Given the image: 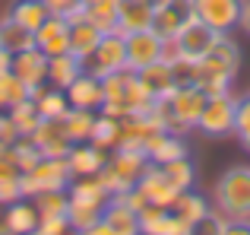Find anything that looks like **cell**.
<instances>
[{"label": "cell", "mask_w": 250, "mask_h": 235, "mask_svg": "<svg viewBox=\"0 0 250 235\" xmlns=\"http://www.w3.org/2000/svg\"><path fill=\"white\" fill-rule=\"evenodd\" d=\"M206 99H209V95L203 93L200 86H177L174 93L165 99L168 102V115H171V134L184 137L190 127H196Z\"/></svg>", "instance_id": "5b68a950"}, {"label": "cell", "mask_w": 250, "mask_h": 235, "mask_svg": "<svg viewBox=\"0 0 250 235\" xmlns=\"http://www.w3.org/2000/svg\"><path fill=\"white\" fill-rule=\"evenodd\" d=\"M136 191L146 197V204H155V207H171L174 197L181 194L168 181V175L162 172V165H152V162H149V168L143 172V178L136 181Z\"/></svg>", "instance_id": "2e32d148"}, {"label": "cell", "mask_w": 250, "mask_h": 235, "mask_svg": "<svg viewBox=\"0 0 250 235\" xmlns=\"http://www.w3.org/2000/svg\"><path fill=\"white\" fill-rule=\"evenodd\" d=\"M95 118L98 112H89V108H70L63 115V127H67L70 140L73 143H85L92 140V127H95Z\"/></svg>", "instance_id": "f546056e"}, {"label": "cell", "mask_w": 250, "mask_h": 235, "mask_svg": "<svg viewBox=\"0 0 250 235\" xmlns=\"http://www.w3.org/2000/svg\"><path fill=\"white\" fill-rule=\"evenodd\" d=\"M0 48L10 51V54L29 51V48H35V32L25 29L22 23H16V19L6 13V16L0 19Z\"/></svg>", "instance_id": "484cf974"}, {"label": "cell", "mask_w": 250, "mask_h": 235, "mask_svg": "<svg viewBox=\"0 0 250 235\" xmlns=\"http://www.w3.org/2000/svg\"><path fill=\"white\" fill-rule=\"evenodd\" d=\"M22 197H38V194H51V191H67L73 175H70L67 159H51L42 156L29 172H22Z\"/></svg>", "instance_id": "277c9868"}, {"label": "cell", "mask_w": 250, "mask_h": 235, "mask_svg": "<svg viewBox=\"0 0 250 235\" xmlns=\"http://www.w3.org/2000/svg\"><path fill=\"white\" fill-rule=\"evenodd\" d=\"M117 3L121 0H98V3H80V16L89 19L102 35L108 32H117Z\"/></svg>", "instance_id": "83f0119b"}, {"label": "cell", "mask_w": 250, "mask_h": 235, "mask_svg": "<svg viewBox=\"0 0 250 235\" xmlns=\"http://www.w3.org/2000/svg\"><path fill=\"white\" fill-rule=\"evenodd\" d=\"M146 156L152 165H165V162L184 159L187 156V143L181 134H171V130H155L146 143Z\"/></svg>", "instance_id": "d6986e66"}, {"label": "cell", "mask_w": 250, "mask_h": 235, "mask_svg": "<svg viewBox=\"0 0 250 235\" xmlns=\"http://www.w3.org/2000/svg\"><path fill=\"white\" fill-rule=\"evenodd\" d=\"M80 3H83V6H85V3H98V0H80Z\"/></svg>", "instance_id": "f907efd6"}, {"label": "cell", "mask_w": 250, "mask_h": 235, "mask_svg": "<svg viewBox=\"0 0 250 235\" xmlns=\"http://www.w3.org/2000/svg\"><path fill=\"white\" fill-rule=\"evenodd\" d=\"M171 210H174L177 216L184 219V223H190V226H193L196 219H203V216H206L209 210H212V207H209V200L203 197V194H196L193 188H190V191H181V194L174 197V204H171Z\"/></svg>", "instance_id": "f1b7e54d"}, {"label": "cell", "mask_w": 250, "mask_h": 235, "mask_svg": "<svg viewBox=\"0 0 250 235\" xmlns=\"http://www.w3.org/2000/svg\"><path fill=\"white\" fill-rule=\"evenodd\" d=\"M193 19V0H159L152 6V32L162 42H174Z\"/></svg>", "instance_id": "52a82bcc"}, {"label": "cell", "mask_w": 250, "mask_h": 235, "mask_svg": "<svg viewBox=\"0 0 250 235\" xmlns=\"http://www.w3.org/2000/svg\"><path fill=\"white\" fill-rule=\"evenodd\" d=\"M35 48H42L48 57L67 54L70 51V19L51 13V16L35 29Z\"/></svg>", "instance_id": "5bb4252c"}, {"label": "cell", "mask_w": 250, "mask_h": 235, "mask_svg": "<svg viewBox=\"0 0 250 235\" xmlns=\"http://www.w3.org/2000/svg\"><path fill=\"white\" fill-rule=\"evenodd\" d=\"M38 223H42V216H38L35 200L19 197L13 204H6V226H10L13 235H25V232L38 229Z\"/></svg>", "instance_id": "d4e9b609"}, {"label": "cell", "mask_w": 250, "mask_h": 235, "mask_svg": "<svg viewBox=\"0 0 250 235\" xmlns=\"http://www.w3.org/2000/svg\"><path fill=\"white\" fill-rule=\"evenodd\" d=\"M29 140L38 146V153H42V156H51V159H67L70 146H73L67 127H63V118H44V121L32 130Z\"/></svg>", "instance_id": "8fae6325"}, {"label": "cell", "mask_w": 250, "mask_h": 235, "mask_svg": "<svg viewBox=\"0 0 250 235\" xmlns=\"http://www.w3.org/2000/svg\"><path fill=\"white\" fill-rule=\"evenodd\" d=\"M67 102H70V108H89V112H98V108L104 105V86H102V80L98 76H92V73H83L76 76L73 83H70L67 89Z\"/></svg>", "instance_id": "ac0fdd59"}, {"label": "cell", "mask_w": 250, "mask_h": 235, "mask_svg": "<svg viewBox=\"0 0 250 235\" xmlns=\"http://www.w3.org/2000/svg\"><path fill=\"white\" fill-rule=\"evenodd\" d=\"M32 200H35L42 219H61V216H67V210H70V194L67 191L38 194V197H32Z\"/></svg>", "instance_id": "e575fe53"}, {"label": "cell", "mask_w": 250, "mask_h": 235, "mask_svg": "<svg viewBox=\"0 0 250 235\" xmlns=\"http://www.w3.org/2000/svg\"><path fill=\"white\" fill-rule=\"evenodd\" d=\"M108 162V149L95 146L92 140L85 143H73L67 153V165H70V175L73 178H89V175H98Z\"/></svg>", "instance_id": "9a60e30c"}, {"label": "cell", "mask_w": 250, "mask_h": 235, "mask_svg": "<svg viewBox=\"0 0 250 235\" xmlns=\"http://www.w3.org/2000/svg\"><path fill=\"white\" fill-rule=\"evenodd\" d=\"M44 6H48L51 13H57V16H70V13L80 6V0H42Z\"/></svg>", "instance_id": "7bdbcfd3"}, {"label": "cell", "mask_w": 250, "mask_h": 235, "mask_svg": "<svg viewBox=\"0 0 250 235\" xmlns=\"http://www.w3.org/2000/svg\"><path fill=\"white\" fill-rule=\"evenodd\" d=\"M19 134H16V124L10 121V115L0 112V143H16Z\"/></svg>", "instance_id": "b9f144b4"}, {"label": "cell", "mask_w": 250, "mask_h": 235, "mask_svg": "<svg viewBox=\"0 0 250 235\" xmlns=\"http://www.w3.org/2000/svg\"><path fill=\"white\" fill-rule=\"evenodd\" d=\"M10 64H13V54L0 48V70H10Z\"/></svg>", "instance_id": "c3c4849f"}, {"label": "cell", "mask_w": 250, "mask_h": 235, "mask_svg": "<svg viewBox=\"0 0 250 235\" xmlns=\"http://www.w3.org/2000/svg\"><path fill=\"white\" fill-rule=\"evenodd\" d=\"M149 168V156L143 149L117 146L108 153V162L98 172V181L108 188V194H124L130 188H136V181L143 178V172Z\"/></svg>", "instance_id": "3957f363"}, {"label": "cell", "mask_w": 250, "mask_h": 235, "mask_svg": "<svg viewBox=\"0 0 250 235\" xmlns=\"http://www.w3.org/2000/svg\"><path fill=\"white\" fill-rule=\"evenodd\" d=\"M10 70L19 76V80L29 86V93L35 86H42V83H48V54H44L42 48H29V51H19V54H13V64Z\"/></svg>", "instance_id": "e0dca14e"}, {"label": "cell", "mask_w": 250, "mask_h": 235, "mask_svg": "<svg viewBox=\"0 0 250 235\" xmlns=\"http://www.w3.org/2000/svg\"><path fill=\"white\" fill-rule=\"evenodd\" d=\"M212 204L225 219H250V165H231L215 181Z\"/></svg>", "instance_id": "7a4b0ae2"}, {"label": "cell", "mask_w": 250, "mask_h": 235, "mask_svg": "<svg viewBox=\"0 0 250 235\" xmlns=\"http://www.w3.org/2000/svg\"><path fill=\"white\" fill-rule=\"evenodd\" d=\"M13 159H16V168H19V172H29V168L42 159V153H38V146L29 140V137H19V140L13 143Z\"/></svg>", "instance_id": "74e56055"}, {"label": "cell", "mask_w": 250, "mask_h": 235, "mask_svg": "<svg viewBox=\"0 0 250 235\" xmlns=\"http://www.w3.org/2000/svg\"><path fill=\"white\" fill-rule=\"evenodd\" d=\"M241 67V48L231 35H219V42L209 48L206 57L196 61V73H193V86H200L206 95H222L231 93V83L238 76Z\"/></svg>", "instance_id": "6da1fadb"}, {"label": "cell", "mask_w": 250, "mask_h": 235, "mask_svg": "<svg viewBox=\"0 0 250 235\" xmlns=\"http://www.w3.org/2000/svg\"><path fill=\"white\" fill-rule=\"evenodd\" d=\"M241 6L244 0H193V16L219 35H231L241 23Z\"/></svg>", "instance_id": "9c48e42d"}, {"label": "cell", "mask_w": 250, "mask_h": 235, "mask_svg": "<svg viewBox=\"0 0 250 235\" xmlns=\"http://www.w3.org/2000/svg\"><path fill=\"white\" fill-rule=\"evenodd\" d=\"M80 73H83V61L76 54H70V51H67V54L48 57V83H51V86L67 89Z\"/></svg>", "instance_id": "4316f807"}, {"label": "cell", "mask_w": 250, "mask_h": 235, "mask_svg": "<svg viewBox=\"0 0 250 235\" xmlns=\"http://www.w3.org/2000/svg\"><path fill=\"white\" fill-rule=\"evenodd\" d=\"M38 229H42L44 235H80V229H76L67 216H61V219H42Z\"/></svg>", "instance_id": "60d3db41"}, {"label": "cell", "mask_w": 250, "mask_h": 235, "mask_svg": "<svg viewBox=\"0 0 250 235\" xmlns=\"http://www.w3.org/2000/svg\"><path fill=\"white\" fill-rule=\"evenodd\" d=\"M29 99V86L13 70H0V112H10L13 105Z\"/></svg>", "instance_id": "1f68e13d"}, {"label": "cell", "mask_w": 250, "mask_h": 235, "mask_svg": "<svg viewBox=\"0 0 250 235\" xmlns=\"http://www.w3.org/2000/svg\"><path fill=\"white\" fill-rule=\"evenodd\" d=\"M162 172L168 175V181L177 188V191H190V188H193L196 168H193V162H190V156L174 159V162H165V165H162Z\"/></svg>", "instance_id": "d590c367"}, {"label": "cell", "mask_w": 250, "mask_h": 235, "mask_svg": "<svg viewBox=\"0 0 250 235\" xmlns=\"http://www.w3.org/2000/svg\"><path fill=\"white\" fill-rule=\"evenodd\" d=\"M29 99L35 102L38 115L42 118H63L70 112V102H67V93L57 86H51V83H42V86H35L29 93Z\"/></svg>", "instance_id": "cb8c5ba5"}, {"label": "cell", "mask_w": 250, "mask_h": 235, "mask_svg": "<svg viewBox=\"0 0 250 235\" xmlns=\"http://www.w3.org/2000/svg\"><path fill=\"white\" fill-rule=\"evenodd\" d=\"M225 223H228V219L212 207V210H209L203 219H196V223H193L190 235H225Z\"/></svg>", "instance_id": "f35d334b"}, {"label": "cell", "mask_w": 250, "mask_h": 235, "mask_svg": "<svg viewBox=\"0 0 250 235\" xmlns=\"http://www.w3.org/2000/svg\"><path fill=\"white\" fill-rule=\"evenodd\" d=\"M124 45H127V67L140 73L143 67H149V64H155V61L165 57V45L168 42H162L152 29H143V32L124 35Z\"/></svg>", "instance_id": "30bf717a"}, {"label": "cell", "mask_w": 250, "mask_h": 235, "mask_svg": "<svg viewBox=\"0 0 250 235\" xmlns=\"http://www.w3.org/2000/svg\"><path fill=\"white\" fill-rule=\"evenodd\" d=\"M238 29H244V35L250 38V0H244V6H241V23Z\"/></svg>", "instance_id": "f6af8a7d"}, {"label": "cell", "mask_w": 250, "mask_h": 235, "mask_svg": "<svg viewBox=\"0 0 250 235\" xmlns=\"http://www.w3.org/2000/svg\"><path fill=\"white\" fill-rule=\"evenodd\" d=\"M25 235H44L42 229H32V232H25Z\"/></svg>", "instance_id": "681fc988"}, {"label": "cell", "mask_w": 250, "mask_h": 235, "mask_svg": "<svg viewBox=\"0 0 250 235\" xmlns=\"http://www.w3.org/2000/svg\"><path fill=\"white\" fill-rule=\"evenodd\" d=\"M234 134H238L241 140L250 137V95L238 99V112H234Z\"/></svg>", "instance_id": "ab89813d"}, {"label": "cell", "mask_w": 250, "mask_h": 235, "mask_svg": "<svg viewBox=\"0 0 250 235\" xmlns=\"http://www.w3.org/2000/svg\"><path fill=\"white\" fill-rule=\"evenodd\" d=\"M127 67V45H124V35L121 32H108V35H102V42L95 45V51H92L89 57H83V70L92 76H98V80H104V76L117 73V70Z\"/></svg>", "instance_id": "8992f818"}, {"label": "cell", "mask_w": 250, "mask_h": 235, "mask_svg": "<svg viewBox=\"0 0 250 235\" xmlns=\"http://www.w3.org/2000/svg\"><path fill=\"white\" fill-rule=\"evenodd\" d=\"M0 235H13L10 226H6V204H0Z\"/></svg>", "instance_id": "7dc6e473"}, {"label": "cell", "mask_w": 250, "mask_h": 235, "mask_svg": "<svg viewBox=\"0 0 250 235\" xmlns=\"http://www.w3.org/2000/svg\"><path fill=\"white\" fill-rule=\"evenodd\" d=\"M80 235H111V232H108V226H104V223H102V219H98V223H95V226H89V229H83Z\"/></svg>", "instance_id": "bcb514c9"}, {"label": "cell", "mask_w": 250, "mask_h": 235, "mask_svg": "<svg viewBox=\"0 0 250 235\" xmlns=\"http://www.w3.org/2000/svg\"><path fill=\"white\" fill-rule=\"evenodd\" d=\"M6 115H10V121L16 124V134H19V137H32V130H35L38 124L44 121V118L38 115V108H35V102H32V99H25V102H19V105H13Z\"/></svg>", "instance_id": "836d02e7"}, {"label": "cell", "mask_w": 250, "mask_h": 235, "mask_svg": "<svg viewBox=\"0 0 250 235\" xmlns=\"http://www.w3.org/2000/svg\"><path fill=\"white\" fill-rule=\"evenodd\" d=\"M10 16L16 19V23H22L25 29H32V32H35L38 25H42L44 19L51 16V10L42 3V0H16V3L10 6Z\"/></svg>", "instance_id": "d6a6232c"}, {"label": "cell", "mask_w": 250, "mask_h": 235, "mask_svg": "<svg viewBox=\"0 0 250 235\" xmlns=\"http://www.w3.org/2000/svg\"><path fill=\"white\" fill-rule=\"evenodd\" d=\"M140 80L143 86L152 93V99H168L171 93L177 89V80H174V70H171V64L162 57V61L149 64V67L140 70Z\"/></svg>", "instance_id": "603a6c76"}, {"label": "cell", "mask_w": 250, "mask_h": 235, "mask_svg": "<svg viewBox=\"0 0 250 235\" xmlns=\"http://www.w3.org/2000/svg\"><path fill=\"white\" fill-rule=\"evenodd\" d=\"M102 223L108 226L111 235H140V213L117 197L108 200V207L102 213Z\"/></svg>", "instance_id": "7402d4cb"}, {"label": "cell", "mask_w": 250, "mask_h": 235, "mask_svg": "<svg viewBox=\"0 0 250 235\" xmlns=\"http://www.w3.org/2000/svg\"><path fill=\"white\" fill-rule=\"evenodd\" d=\"M146 3H152V6H155V3H159V0H146Z\"/></svg>", "instance_id": "816d5d0a"}, {"label": "cell", "mask_w": 250, "mask_h": 235, "mask_svg": "<svg viewBox=\"0 0 250 235\" xmlns=\"http://www.w3.org/2000/svg\"><path fill=\"white\" fill-rule=\"evenodd\" d=\"M225 235H250V219H228Z\"/></svg>", "instance_id": "ee69618b"}, {"label": "cell", "mask_w": 250, "mask_h": 235, "mask_svg": "<svg viewBox=\"0 0 250 235\" xmlns=\"http://www.w3.org/2000/svg\"><path fill=\"white\" fill-rule=\"evenodd\" d=\"M234 112H238V99L231 93L209 95L203 112H200L196 127L206 137H228V134H234Z\"/></svg>", "instance_id": "ba28073f"}, {"label": "cell", "mask_w": 250, "mask_h": 235, "mask_svg": "<svg viewBox=\"0 0 250 235\" xmlns=\"http://www.w3.org/2000/svg\"><path fill=\"white\" fill-rule=\"evenodd\" d=\"M22 172L16 165H0V204H13L22 197Z\"/></svg>", "instance_id": "8d00e7d4"}, {"label": "cell", "mask_w": 250, "mask_h": 235, "mask_svg": "<svg viewBox=\"0 0 250 235\" xmlns=\"http://www.w3.org/2000/svg\"><path fill=\"white\" fill-rule=\"evenodd\" d=\"M152 29V3L146 0H121L117 3V32L130 35V32Z\"/></svg>", "instance_id": "ffe728a7"}, {"label": "cell", "mask_w": 250, "mask_h": 235, "mask_svg": "<svg viewBox=\"0 0 250 235\" xmlns=\"http://www.w3.org/2000/svg\"><path fill=\"white\" fill-rule=\"evenodd\" d=\"M193 226L184 223L171 207L146 204L140 210V235H190Z\"/></svg>", "instance_id": "7c38bea8"}, {"label": "cell", "mask_w": 250, "mask_h": 235, "mask_svg": "<svg viewBox=\"0 0 250 235\" xmlns=\"http://www.w3.org/2000/svg\"><path fill=\"white\" fill-rule=\"evenodd\" d=\"M67 19H70V54H76L83 61V57H89L92 51H95V45L102 42V32H98L89 19L80 16V6H76Z\"/></svg>", "instance_id": "44dd1931"}, {"label": "cell", "mask_w": 250, "mask_h": 235, "mask_svg": "<svg viewBox=\"0 0 250 235\" xmlns=\"http://www.w3.org/2000/svg\"><path fill=\"white\" fill-rule=\"evenodd\" d=\"M92 143L102 149H117V143H121V118H111L104 112H98L95 118V127H92Z\"/></svg>", "instance_id": "4dcf8cb0"}, {"label": "cell", "mask_w": 250, "mask_h": 235, "mask_svg": "<svg viewBox=\"0 0 250 235\" xmlns=\"http://www.w3.org/2000/svg\"><path fill=\"white\" fill-rule=\"evenodd\" d=\"M215 42H219V32L209 29V25L200 23V19H193V23L184 25V32L171 45H174V51L181 57H187V61H200V57L209 54V48H212Z\"/></svg>", "instance_id": "4fadbf2b"}]
</instances>
